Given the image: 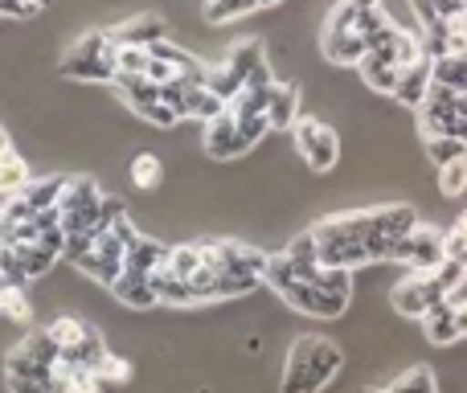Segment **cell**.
Here are the masks:
<instances>
[{"label":"cell","mask_w":467,"mask_h":393,"mask_svg":"<svg viewBox=\"0 0 467 393\" xmlns=\"http://www.w3.org/2000/svg\"><path fill=\"white\" fill-rule=\"evenodd\" d=\"M95 377H99V386H128L131 361H123V357H115V353H103V361L95 365Z\"/></svg>","instance_id":"83f0119b"},{"label":"cell","mask_w":467,"mask_h":393,"mask_svg":"<svg viewBox=\"0 0 467 393\" xmlns=\"http://www.w3.org/2000/svg\"><path fill=\"white\" fill-rule=\"evenodd\" d=\"M455 225H463V230H467V209H463V217H460V222H455Z\"/></svg>","instance_id":"74e56055"},{"label":"cell","mask_w":467,"mask_h":393,"mask_svg":"<svg viewBox=\"0 0 467 393\" xmlns=\"http://www.w3.org/2000/svg\"><path fill=\"white\" fill-rule=\"evenodd\" d=\"M427 156H431V164H435V169H443V164H451V160H463L467 144H463V140H451V136H431L427 140Z\"/></svg>","instance_id":"484cf974"},{"label":"cell","mask_w":467,"mask_h":393,"mask_svg":"<svg viewBox=\"0 0 467 393\" xmlns=\"http://www.w3.org/2000/svg\"><path fill=\"white\" fill-rule=\"evenodd\" d=\"M431 82L455 95H467V54H443L431 57Z\"/></svg>","instance_id":"e0dca14e"},{"label":"cell","mask_w":467,"mask_h":393,"mask_svg":"<svg viewBox=\"0 0 467 393\" xmlns=\"http://www.w3.org/2000/svg\"><path fill=\"white\" fill-rule=\"evenodd\" d=\"M0 283H16V274H13V258H8V250L0 246Z\"/></svg>","instance_id":"e575fe53"},{"label":"cell","mask_w":467,"mask_h":393,"mask_svg":"<svg viewBox=\"0 0 467 393\" xmlns=\"http://www.w3.org/2000/svg\"><path fill=\"white\" fill-rule=\"evenodd\" d=\"M57 393H66V389H57Z\"/></svg>","instance_id":"f35d334b"},{"label":"cell","mask_w":467,"mask_h":393,"mask_svg":"<svg viewBox=\"0 0 467 393\" xmlns=\"http://www.w3.org/2000/svg\"><path fill=\"white\" fill-rule=\"evenodd\" d=\"M8 148H13V144H8V131H5V128H0V156H5V152H8Z\"/></svg>","instance_id":"d590c367"},{"label":"cell","mask_w":467,"mask_h":393,"mask_svg":"<svg viewBox=\"0 0 467 393\" xmlns=\"http://www.w3.org/2000/svg\"><path fill=\"white\" fill-rule=\"evenodd\" d=\"M49 336H54V345H57V353H74V348L82 345V336L90 332V324H82L78 315H57L54 324H49Z\"/></svg>","instance_id":"603a6c76"},{"label":"cell","mask_w":467,"mask_h":393,"mask_svg":"<svg viewBox=\"0 0 467 393\" xmlns=\"http://www.w3.org/2000/svg\"><path fill=\"white\" fill-rule=\"evenodd\" d=\"M299 119V87L291 82H275L271 107H266V128L271 131H291Z\"/></svg>","instance_id":"9a60e30c"},{"label":"cell","mask_w":467,"mask_h":393,"mask_svg":"<svg viewBox=\"0 0 467 393\" xmlns=\"http://www.w3.org/2000/svg\"><path fill=\"white\" fill-rule=\"evenodd\" d=\"M5 381L13 393H57L62 389L54 377H5Z\"/></svg>","instance_id":"4dcf8cb0"},{"label":"cell","mask_w":467,"mask_h":393,"mask_svg":"<svg viewBox=\"0 0 467 393\" xmlns=\"http://www.w3.org/2000/svg\"><path fill=\"white\" fill-rule=\"evenodd\" d=\"M107 33H111L115 46H140V49H152L156 41H169V25L152 13L131 16V21L115 25V29H107Z\"/></svg>","instance_id":"8fae6325"},{"label":"cell","mask_w":467,"mask_h":393,"mask_svg":"<svg viewBox=\"0 0 467 393\" xmlns=\"http://www.w3.org/2000/svg\"><path fill=\"white\" fill-rule=\"evenodd\" d=\"M439 193H443L447 201H455V197L467 193V156H463V160H451V164H443V169H439Z\"/></svg>","instance_id":"4316f807"},{"label":"cell","mask_w":467,"mask_h":393,"mask_svg":"<svg viewBox=\"0 0 467 393\" xmlns=\"http://www.w3.org/2000/svg\"><path fill=\"white\" fill-rule=\"evenodd\" d=\"M447 258H451V263H460V266H467V230H463V225L447 230Z\"/></svg>","instance_id":"1f68e13d"},{"label":"cell","mask_w":467,"mask_h":393,"mask_svg":"<svg viewBox=\"0 0 467 393\" xmlns=\"http://www.w3.org/2000/svg\"><path fill=\"white\" fill-rule=\"evenodd\" d=\"M451 307H455V328H460V340H467V299L455 295Z\"/></svg>","instance_id":"836d02e7"},{"label":"cell","mask_w":467,"mask_h":393,"mask_svg":"<svg viewBox=\"0 0 467 393\" xmlns=\"http://www.w3.org/2000/svg\"><path fill=\"white\" fill-rule=\"evenodd\" d=\"M266 287H271L275 295L291 307V312L307 315V320H340V315H345V307H348V299L328 295L324 287L299 279V274L287 266V258H283V254H266Z\"/></svg>","instance_id":"7a4b0ae2"},{"label":"cell","mask_w":467,"mask_h":393,"mask_svg":"<svg viewBox=\"0 0 467 393\" xmlns=\"http://www.w3.org/2000/svg\"><path fill=\"white\" fill-rule=\"evenodd\" d=\"M107 291H111V295L119 299L123 307H136V312H144V307H156L152 274H140V271H128V266H123L119 279H115Z\"/></svg>","instance_id":"7c38bea8"},{"label":"cell","mask_w":467,"mask_h":393,"mask_svg":"<svg viewBox=\"0 0 467 393\" xmlns=\"http://www.w3.org/2000/svg\"><path fill=\"white\" fill-rule=\"evenodd\" d=\"M271 5H279V0H258V8H271Z\"/></svg>","instance_id":"8d00e7d4"},{"label":"cell","mask_w":467,"mask_h":393,"mask_svg":"<svg viewBox=\"0 0 467 393\" xmlns=\"http://www.w3.org/2000/svg\"><path fill=\"white\" fill-rule=\"evenodd\" d=\"M296 152H299V160L307 164L312 172H328V169H337V160H340V140H337V131L328 128L324 119H312V115H299L296 119Z\"/></svg>","instance_id":"9c48e42d"},{"label":"cell","mask_w":467,"mask_h":393,"mask_svg":"<svg viewBox=\"0 0 467 393\" xmlns=\"http://www.w3.org/2000/svg\"><path fill=\"white\" fill-rule=\"evenodd\" d=\"M357 70H361L365 87H369L373 95H381V98H394V90H398V78H402V70H398V62H394V57L365 54V62L357 66Z\"/></svg>","instance_id":"4fadbf2b"},{"label":"cell","mask_w":467,"mask_h":393,"mask_svg":"<svg viewBox=\"0 0 467 393\" xmlns=\"http://www.w3.org/2000/svg\"><path fill=\"white\" fill-rule=\"evenodd\" d=\"M152 291H156V304H169V307H193L197 304L193 291H189V283L181 279V274H172L169 263L152 274Z\"/></svg>","instance_id":"ac0fdd59"},{"label":"cell","mask_w":467,"mask_h":393,"mask_svg":"<svg viewBox=\"0 0 467 393\" xmlns=\"http://www.w3.org/2000/svg\"><path fill=\"white\" fill-rule=\"evenodd\" d=\"M443 258H447V230L427 225V222L414 225L410 238H406L402 250H398V263H406L410 271H422V274H431Z\"/></svg>","instance_id":"30bf717a"},{"label":"cell","mask_w":467,"mask_h":393,"mask_svg":"<svg viewBox=\"0 0 467 393\" xmlns=\"http://www.w3.org/2000/svg\"><path fill=\"white\" fill-rule=\"evenodd\" d=\"M41 5H46V0H0V16H16V21H25V16L41 13Z\"/></svg>","instance_id":"d6a6232c"},{"label":"cell","mask_w":467,"mask_h":393,"mask_svg":"<svg viewBox=\"0 0 467 393\" xmlns=\"http://www.w3.org/2000/svg\"><path fill=\"white\" fill-rule=\"evenodd\" d=\"M148 62H152V54L140 46H115V78L119 74H148Z\"/></svg>","instance_id":"f1b7e54d"},{"label":"cell","mask_w":467,"mask_h":393,"mask_svg":"<svg viewBox=\"0 0 467 393\" xmlns=\"http://www.w3.org/2000/svg\"><path fill=\"white\" fill-rule=\"evenodd\" d=\"M0 320L5 324H29L33 320V304H29L21 283H0Z\"/></svg>","instance_id":"44dd1931"},{"label":"cell","mask_w":467,"mask_h":393,"mask_svg":"<svg viewBox=\"0 0 467 393\" xmlns=\"http://www.w3.org/2000/svg\"><path fill=\"white\" fill-rule=\"evenodd\" d=\"M419 128L431 136H451L467 144V95H455V90H443L431 82L427 103L419 107Z\"/></svg>","instance_id":"8992f818"},{"label":"cell","mask_w":467,"mask_h":393,"mask_svg":"<svg viewBox=\"0 0 467 393\" xmlns=\"http://www.w3.org/2000/svg\"><path fill=\"white\" fill-rule=\"evenodd\" d=\"M111 87L119 90L123 103H128L144 123H152V128H177V123H181L177 111L164 103V90L156 87L148 74H119Z\"/></svg>","instance_id":"52a82bcc"},{"label":"cell","mask_w":467,"mask_h":393,"mask_svg":"<svg viewBox=\"0 0 467 393\" xmlns=\"http://www.w3.org/2000/svg\"><path fill=\"white\" fill-rule=\"evenodd\" d=\"M213 266H218V299H242L266 287V254L246 242L218 238L210 242Z\"/></svg>","instance_id":"3957f363"},{"label":"cell","mask_w":467,"mask_h":393,"mask_svg":"<svg viewBox=\"0 0 467 393\" xmlns=\"http://www.w3.org/2000/svg\"><path fill=\"white\" fill-rule=\"evenodd\" d=\"M422 332H427V340L435 348H447V345H455L460 340V328H455V307H451V299L447 304H439L435 312L422 320Z\"/></svg>","instance_id":"d6986e66"},{"label":"cell","mask_w":467,"mask_h":393,"mask_svg":"<svg viewBox=\"0 0 467 393\" xmlns=\"http://www.w3.org/2000/svg\"><path fill=\"white\" fill-rule=\"evenodd\" d=\"M427 95H431V57L419 66H406L402 78H398V90H394V98L406 103L410 111H419V107L427 103Z\"/></svg>","instance_id":"2e32d148"},{"label":"cell","mask_w":467,"mask_h":393,"mask_svg":"<svg viewBox=\"0 0 467 393\" xmlns=\"http://www.w3.org/2000/svg\"><path fill=\"white\" fill-rule=\"evenodd\" d=\"M345 353H340L332 340L324 336H299L287 348V361H283V377L279 393H324L337 381Z\"/></svg>","instance_id":"6da1fadb"},{"label":"cell","mask_w":467,"mask_h":393,"mask_svg":"<svg viewBox=\"0 0 467 393\" xmlns=\"http://www.w3.org/2000/svg\"><path fill=\"white\" fill-rule=\"evenodd\" d=\"M389 304H394L398 315H406V320H419V324H422L439 304H447V291L435 283V274L410 271V274H402V279L394 283V291H389Z\"/></svg>","instance_id":"ba28073f"},{"label":"cell","mask_w":467,"mask_h":393,"mask_svg":"<svg viewBox=\"0 0 467 393\" xmlns=\"http://www.w3.org/2000/svg\"><path fill=\"white\" fill-rule=\"evenodd\" d=\"M320 49L332 66H361L369 54L361 33H320Z\"/></svg>","instance_id":"5bb4252c"},{"label":"cell","mask_w":467,"mask_h":393,"mask_svg":"<svg viewBox=\"0 0 467 393\" xmlns=\"http://www.w3.org/2000/svg\"><path fill=\"white\" fill-rule=\"evenodd\" d=\"M431 274H435V283H439V287L447 291V299H455V295H460V287L467 283V266L451 263V258H443V263H439V266H435V271H431Z\"/></svg>","instance_id":"f546056e"},{"label":"cell","mask_w":467,"mask_h":393,"mask_svg":"<svg viewBox=\"0 0 467 393\" xmlns=\"http://www.w3.org/2000/svg\"><path fill=\"white\" fill-rule=\"evenodd\" d=\"M161 181H164V164H161V156H156V152H140L136 160H131V185H136V189L152 193Z\"/></svg>","instance_id":"d4e9b609"},{"label":"cell","mask_w":467,"mask_h":393,"mask_svg":"<svg viewBox=\"0 0 467 393\" xmlns=\"http://www.w3.org/2000/svg\"><path fill=\"white\" fill-rule=\"evenodd\" d=\"M258 13V0H205L202 5V16L210 25H230V21H242V16Z\"/></svg>","instance_id":"7402d4cb"},{"label":"cell","mask_w":467,"mask_h":393,"mask_svg":"<svg viewBox=\"0 0 467 393\" xmlns=\"http://www.w3.org/2000/svg\"><path fill=\"white\" fill-rule=\"evenodd\" d=\"M205 136H202V148L210 160L218 164H230V160H242V156L250 152L254 144H263V136L271 128H266V119H246V115H234L230 107L218 115V119L202 123Z\"/></svg>","instance_id":"277c9868"},{"label":"cell","mask_w":467,"mask_h":393,"mask_svg":"<svg viewBox=\"0 0 467 393\" xmlns=\"http://www.w3.org/2000/svg\"><path fill=\"white\" fill-rule=\"evenodd\" d=\"M29 181H33V169L21 160V156L8 148L5 156H0V197H16V193H25L29 189Z\"/></svg>","instance_id":"ffe728a7"},{"label":"cell","mask_w":467,"mask_h":393,"mask_svg":"<svg viewBox=\"0 0 467 393\" xmlns=\"http://www.w3.org/2000/svg\"><path fill=\"white\" fill-rule=\"evenodd\" d=\"M386 393H439V381L427 365H414V369L398 373V377L386 386Z\"/></svg>","instance_id":"cb8c5ba5"},{"label":"cell","mask_w":467,"mask_h":393,"mask_svg":"<svg viewBox=\"0 0 467 393\" xmlns=\"http://www.w3.org/2000/svg\"><path fill=\"white\" fill-rule=\"evenodd\" d=\"M62 74L74 82H90V87H103L115 82V41L107 29L82 33L62 57Z\"/></svg>","instance_id":"5b68a950"}]
</instances>
